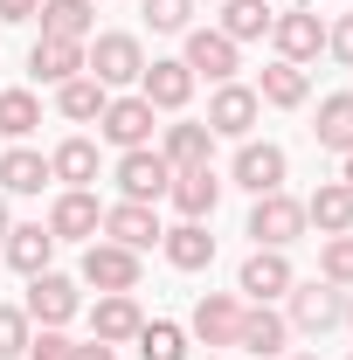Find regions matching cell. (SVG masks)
<instances>
[{"instance_id": "1", "label": "cell", "mask_w": 353, "mask_h": 360, "mask_svg": "<svg viewBox=\"0 0 353 360\" xmlns=\"http://www.w3.org/2000/svg\"><path fill=\"white\" fill-rule=\"evenodd\" d=\"M139 70H146V49H139V35H125V28L90 35V42H84V77H97L104 90L139 84Z\"/></svg>"}, {"instance_id": "2", "label": "cell", "mask_w": 353, "mask_h": 360, "mask_svg": "<svg viewBox=\"0 0 353 360\" xmlns=\"http://www.w3.org/2000/svg\"><path fill=\"white\" fill-rule=\"evenodd\" d=\"M305 236V201H291L284 187L277 194H257V208H250V243L257 250H291Z\"/></svg>"}, {"instance_id": "3", "label": "cell", "mask_w": 353, "mask_h": 360, "mask_svg": "<svg viewBox=\"0 0 353 360\" xmlns=\"http://www.w3.org/2000/svg\"><path fill=\"white\" fill-rule=\"evenodd\" d=\"M291 298V333H333V326H347V298H340V284H326V277H312V284H291L284 291Z\"/></svg>"}, {"instance_id": "4", "label": "cell", "mask_w": 353, "mask_h": 360, "mask_svg": "<svg viewBox=\"0 0 353 360\" xmlns=\"http://www.w3.org/2000/svg\"><path fill=\"white\" fill-rule=\"evenodd\" d=\"M187 70H194V84L208 77V84H236V70H243V49L229 42L222 28H187V56H180Z\"/></svg>"}, {"instance_id": "5", "label": "cell", "mask_w": 353, "mask_h": 360, "mask_svg": "<svg viewBox=\"0 0 353 360\" xmlns=\"http://www.w3.org/2000/svg\"><path fill=\"white\" fill-rule=\"evenodd\" d=\"M291 284H298V270H291V257H284V250H250V257H243V270H236V291H243L250 305L284 298Z\"/></svg>"}, {"instance_id": "6", "label": "cell", "mask_w": 353, "mask_h": 360, "mask_svg": "<svg viewBox=\"0 0 353 360\" xmlns=\"http://www.w3.org/2000/svg\"><path fill=\"white\" fill-rule=\"evenodd\" d=\"M270 42H277V63H298V70H305L312 56L326 49V21H319L312 7H284V14L270 21Z\"/></svg>"}, {"instance_id": "7", "label": "cell", "mask_w": 353, "mask_h": 360, "mask_svg": "<svg viewBox=\"0 0 353 360\" xmlns=\"http://www.w3.org/2000/svg\"><path fill=\"white\" fill-rule=\"evenodd\" d=\"M77 305H84V298H77V277H63V270H35V277H28V305H21V312L35 319V326H70Z\"/></svg>"}, {"instance_id": "8", "label": "cell", "mask_w": 353, "mask_h": 360, "mask_svg": "<svg viewBox=\"0 0 353 360\" xmlns=\"http://www.w3.org/2000/svg\"><path fill=\"white\" fill-rule=\"evenodd\" d=\"M153 118H160V111H153V104H146V97H111V104H104V118H97V132L111 139V146H118V153H139V146H153Z\"/></svg>"}, {"instance_id": "9", "label": "cell", "mask_w": 353, "mask_h": 360, "mask_svg": "<svg viewBox=\"0 0 353 360\" xmlns=\"http://www.w3.org/2000/svg\"><path fill=\"white\" fill-rule=\"evenodd\" d=\"M284 174H291V160H284V146H257V139H243L236 146V167H229V180L236 187H250V194H277L284 187Z\"/></svg>"}, {"instance_id": "10", "label": "cell", "mask_w": 353, "mask_h": 360, "mask_svg": "<svg viewBox=\"0 0 353 360\" xmlns=\"http://www.w3.org/2000/svg\"><path fill=\"white\" fill-rule=\"evenodd\" d=\"M97 229H104L97 194H90V187H63L56 208H49V236H56V243H97Z\"/></svg>"}, {"instance_id": "11", "label": "cell", "mask_w": 353, "mask_h": 360, "mask_svg": "<svg viewBox=\"0 0 353 360\" xmlns=\"http://www.w3.org/2000/svg\"><path fill=\"white\" fill-rule=\"evenodd\" d=\"M222 187L229 180L215 174V167H174V180H167V201L180 208V222H208L222 201Z\"/></svg>"}, {"instance_id": "12", "label": "cell", "mask_w": 353, "mask_h": 360, "mask_svg": "<svg viewBox=\"0 0 353 360\" xmlns=\"http://www.w3.org/2000/svg\"><path fill=\"white\" fill-rule=\"evenodd\" d=\"M264 118V104H257V90L250 84H215V97H208V132L215 139H250V125Z\"/></svg>"}, {"instance_id": "13", "label": "cell", "mask_w": 353, "mask_h": 360, "mask_svg": "<svg viewBox=\"0 0 353 360\" xmlns=\"http://www.w3.org/2000/svg\"><path fill=\"white\" fill-rule=\"evenodd\" d=\"M139 97H146L153 111H187V97H194V70H187L180 56H160V63L139 70Z\"/></svg>"}, {"instance_id": "14", "label": "cell", "mask_w": 353, "mask_h": 360, "mask_svg": "<svg viewBox=\"0 0 353 360\" xmlns=\"http://www.w3.org/2000/svg\"><path fill=\"white\" fill-rule=\"evenodd\" d=\"M139 326H146V312H139L132 291H97V305H90V340L125 347V340H139Z\"/></svg>"}, {"instance_id": "15", "label": "cell", "mask_w": 353, "mask_h": 360, "mask_svg": "<svg viewBox=\"0 0 353 360\" xmlns=\"http://www.w3.org/2000/svg\"><path fill=\"white\" fill-rule=\"evenodd\" d=\"M167 180H174V167H167L153 146H139V153H118V194H125V201H146V208H153V201L167 194Z\"/></svg>"}, {"instance_id": "16", "label": "cell", "mask_w": 353, "mask_h": 360, "mask_svg": "<svg viewBox=\"0 0 353 360\" xmlns=\"http://www.w3.org/2000/svg\"><path fill=\"white\" fill-rule=\"evenodd\" d=\"M236 347L250 360H277L291 347V319L270 312V305H243V326H236Z\"/></svg>"}, {"instance_id": "17", "label": "cell", "mask_w": 353, "mask_h": 360, "mask_svg": "<svg viewBox=\"0 0 353 360\" xmlns=\"http://www.w3.org/2000/svg\"><path fill=\"white\" fill-rule=\"evenodd\" d=\"M84 284H97V291H139V250H125V243H90L84 250Z\"/></svg>"}, {"instance_id": "18", "label": "cell", "mask_w": 353, "mask_h": 360, "mask_svg": "<svg viewBox=\"0 0 353 360\" xmlns=\"http://www.w3.org/2000/svg\"><path fill=\"white\" fill-rule=\"evenodd\" d=\"M305 229H319V236H353V187L347 180H319V194L305 201Z\"/></svg>"}, {"instance_id": "19", "label": "cell", "mask_w": 353, "mask_h": 360, "mask_svg": "<svg viewBox=\"0 0 353 360\" xmlns=\"http://www.w3.org/2000/svg\"><path fill=\"white\" fill-rule=\"evenodd\" d=\"M104 236L125 243V250H153L167 229H160V215H153L146 201H118V208H104Z\"/></svg>"}, {"instance_id": "20", "label": "cell", "mask_w": 353, "mask_h": 360, "mask_svg": "<svg viewBox=\"0 0 353 360\" xmlns=\"http://www.w3.org/2000/svg\"><path fill=\"white\" fill-rule=\"evenodd\" d=\"M194 340H208V347H236V326H243V298H229V291H208L201 305H194Z\"/></svg>"}, {"instance_id": "21", "label": "cell", "mask_w": 353, "mask_h": 360, "mask_svg": "<svg viewBox=\"0 0 353 360\" xmlns=\"http://www.w3.org/2000/svg\"><path fill=\"white\" fill-rule=\"evenodd\" d=\"M0 257L21 270V277L49 270V257H56V236H49V222H14V229H7V243H0Z\"/></svg>"}, {"instance_id": "22", "label": "cell", "mask_w": 353, "mask_h": 360, "mask_svg": "<svg viewBox=\"0 0 353 360\" xmlns=\"http://www.w3.org/2000/svg\"><path fill=\"white\" fill-rule=\"evenodd\" d=\"M49 153H35V146H7L0 153V194H42L49 187Z\"/></svg>"}, {"instance_id": "23", "label": "cell", "mask_w": 353, "mask_h": 360, "mask_svg": "<svg viewBox=\"0 0 353 360\" xmlns=\"http://www.w3.org/2000/svg\"><path fill=\"white\" fill-rule=\"evenodd\" d=\"M28 77H35V84H70V77H84V42L42 35V42L28 49Z\"/></svg>"}, {"instance_id": "24", "label": "cell", "mask_w": 353, "mask_h": 360, "mask_svg": "<svg viewBox=\"0 0 353 360\" xmlns=\"http://www.w3.org/2000/svg\"><path fill=\"white\" fill-rule=\"evenodd\" d=\"M160 160H167V167H215V132L194 125V118H180V125H167Z\"/></svg>"}, {"instance_id": "25", "label": "cell", "mask_w": 353, "mask_h": 360, "mask_svg": "<svg viewBox=\"0 0 353 360\" xmlns=\"http://www.w3.org/2000/svg\"><path fill=\"white\" fill-rule=\"evenodd\" d=\"M160 250H167V264L174 270H208L215 264V236H208V222H180L160 236Z\"/></svg>"}, {"instance_id": "26", "label": "cell", "mask_w": 353, "mask_h": 360, "mask_svg": "<svg viewBox=\"0 0 353 360\" xmlns=\"http://www.w3.org/2000/svg\"><path fill=\"white\" fill-rule=\"evenodd\" d=\"M35 14H42V35H56V42H90V35H97L90 0H42Z\"/></svg>"}, {"instance_id": "27", "label": "cell", "mask_w": 353, "mask_h": 360, "mask_svg": "<svg viewBox=\"0 0 353 360\" xmlns=\"http://www.w3.org/2000/svg\"><path fill=\"white\" fill-rule=\"evenodd\" d=\"M104 104H111V90L97 84V77H70V84H56V111H63L70 125H97Z\"/></svg>"}, {"instance_id": "28", "label": "cell", "mask_w": 353, "mask_h": 360, "mask_svg": "<svg viewBox=\"0 0 353 360\" xmlns=\"http://www.w3.org/2000/svg\"><path fill=\"white\" fill-rule=\"evenodd\" d=\"M312 97V77L298 70V63H270L264 77H257V104H277V111H298Z\"/></svg>"}, {"instance_id": "29", "label": "cell", "mask_w": 353, "mask_h": 360, "mask_svg": "<svg viewBox=\"0 0 353 360\" xmlns=\"http://www.w3.org/2000/svg\"><path fill=\"white\" fill-rule=\"evenodd\" d=\"M319 146L326 153H353V90H333V97H319Z\"/></svg>"}, {"instance_id": "30", "label": "cell", "mask_w": 353, "mask_h": 360, "mask_svg": "<svg viewBox=\"0 0 353 360\" xmlns=\"http://www.w3.org/2000/svg\"><path fill=\"white\" fill-rule=\"evenodd\" d=\"M270 21H277V14H270L264 0H222V35H229L236 49H243V42H264Z\"/></svg>"}, {"instance_id": "31", "label": "cell", "mask_w": 353, "mask_h": 360, "mask_svg": "<svg viewBox=\"0 0 353 360\" xmlns=\"http://www.w3.org/2000/svg\"><path fill=\"white\" fill-rule=\"evenodd\" d=\"M49 174L63 180V187H90V180H97V146H90V139H63V146L49 153Z\"/></svg>"}, {"instance_id": "32", "label": "cell", "mask_w": 353, "mask_h": 360, "mask_svg": "<svg viewBox=\"0 0 353 360\" xmlns=\"http://www.w3.org/2000/svg\"><path fill=\"white\" fill-rule=\"evenodd\" d=\"M42 125V104H35V90H0V139H21Z\"/></svg>"}, {"instance_id": "33", "label": "cell", "mask_w": 353, "mask_h": 360, "mask_svg": "<svg viewBox=\"0 0 353 360\" xmlns=\"http://www.w3.org/2000/svg\"><path fill=\"white\" fill-rule=\"evenodd\" d=\"M139 360H187V333L174 319H146L139 326Z\"/></svg>"}, {"instance_id": "34", "label": "cell", "mask_w": 353, "mask_h": 360, "mask_svg": "<svg viewBox=\"0 0 353 360\" xmlns=\"http://www.w3.org/2000/svg\"><path fill=\"white\" fill-rule=\"evenodd\" d=\"M319 277L340 284V291H353V236H326V250H319Z\"/></svg>"}, {"instance_id": "35", "label": "cell", "mask_w": 353, "mask_h": 360, "mask_svg": "<svg viewBox=\"0 0 353 360\" xmlns=\"http://www.w3.org/2000/svg\"><path fill=\"white\" fill-rule=\"evenodd\" d=\"M28 340H35V319L21 312V305H0V360H21Z\"/></svg>"}, {"instance_id": "36", "label": "cell", "mask_w": 353, "mask_h": 360, "mask_svg": "<svg viewBox=\"0 0 353 360\" xmlns=\"http://www.w3.org/2000/svg\"><path fill=\"white\" fill-rule=\"evenodd\" d=\"M139 7H146V21L160 35H187L194 28V0H139Z\"/></svg>"}, {"instance_id": "37", "label": "cell", "mask_w": 353, "mask_h": 360, "mask_svg": "<svg viewBox=\"0 0 353 360\" xmlns=\"http://www.w3.org/2000/svg\"><path fill=\"white\" fill-rule=\"evenodd\" d=\"M21 360H77V340L63 333V326H42L35 340H28V354Z\"/></svg>"}, {"instance_id": "38", "label": "cell", "mask_w": 353, "mask_h": 360, "mask_svg": "<svg viewBox=\"0 0 353 360\" xmlns=\"http://www.w3.org/2000/svg\"><path fill=\"white\" fill-rule=\"evenodd\" d=\"M326 49H333V56L353 70V14H340V28H326Z\"/></svg>"}, {"instance_id": "39", "label": "cell", "mask_w": 353, "mask_h": 360, "mask_svg": "<svg viewBox=\"0 0 353 360\" xmlns=\"http://www.w3.org/2000/svg\"><path fill=\"white\" fill-rule=\"evenodd\" d=\"M42 0H0V21H35Z\"/></svg>"}, {"instance_id": "40", "label": "cell", "mask_w": 353, "mask_h": 360, "mask_svg": "<svg viewBox=\"0 0 353 360\" xmlns=\"http://www.w3.org/2000/svg\"><path fill=\"white\" fill-rule=\"evenodd\" d=\"M77 360H118V347H104V340H90V347H77Z\"/></svg>"}, {"instance_id": "41", "label": "cell", "mask_w": 353, "mask_h": 360, "mask_svg": "<svg viewBox=\"0 0 353 360\" xmlns=\"http://www.w3.org/2000/svg\"><path fill=\"white\" fill-rule=\"evenodd\" d=\"M7 229H14V222H7V194H0V243H7Z\"/></svg>"}, {"instance_id": "42", "label": "cell", "mask_w": 353, "mask_h": 360, "mask_svg": "<svg viewBox=\"0 0 353 360\" xmlns=\"http://www.w3.org/2000/svg\"><path fill=\"white\" fill-rule=\"evenodd\" d=\"M340 160H347V167H340V180H347V187H353V153H340Z\"/></svg>"}, {"instance_id": "43", "label": "cell", "mask_w": 353, "mask_h": 360, "mask_svg": "<svg viewBox=\"0 0 353 360\" xmlns=\"http://www.w3.org/2000/svg\"><path fill=\"white\" fill-rule=\"evenodd\" d=\"M291 360H319V354H291Z\"/></svg>"}, {"instance_id": "44", "label": "cell", "mask_w": 353, "mask_h": 360, "mask_svg": "<svg viewBox=\"0 0 353 360\" xmlns=\"http://www.w3.org/2000/svg\"><path fill=\"white\" fill-rule=\"evenodd\" d=\"M347 326H353V298H347Z\"/></svg>"}, {"instance_id": "45", "label": "cell", "mask_w": 353, "mask_h": 360, "mask_svg": "<svg viewBox=\"0 0 353 360\" xmlns=\"http://www.w3.org/2000/svg\"><path fill=\"white\" fill-rule=\"evenodd\" d=\"M194 7H201V0H194ZM215 7H222V0H215Z\"/></svg>"}]
</instances>
